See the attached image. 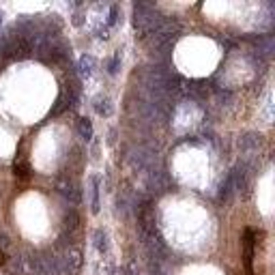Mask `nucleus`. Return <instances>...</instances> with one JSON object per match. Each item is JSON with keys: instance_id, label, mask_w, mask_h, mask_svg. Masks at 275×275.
Instances as JSON below:
<instances>
[{"instance_id": "nucleus-1", "label": "nucleus", "mask_w": 275, "mask_h": 275, "mask_svg": "<svg viewBox=\"0 0 275 275\" xmlns=\"http://www.w3.org/2000/svg\"><path fill=\"white\" fill-rule=\"evenodd\" d=\"M178 37H181V24L174 22V19H166L157 31L146 37V46L155 56H159L162 61H166L170 49L174 48V43H177Z\"/></svg>"}, {"instance_id": "nucleus-2", "label": "nucleus", "mask_w": 275, "mask_h": 275, "mask_svg": "<svg viewBox=\"0 0 275 275\" xmlns=\"http://www.w3.org/2000/svg\"><path fill=\"white\" fill-rule=\"evenodd\" d=\"M166 22V17L157 11V7L151 2H138L133 7V28L140 37L146 39L151 32L157 31L162 24Z\"/></svg>"}, {"instance_id": "nucleus-3", "label": "nucleus", "mask_w": 275, "mask_h": 275, "mask_svg": "<svg viewBox=\"0 0 275 275\" xmlns=\"http://www.w3.org/2000/svg\"><path fill=\"white\" fill-rule=\"evenodd\" d=\"M56 262H58V269H61L63 273L78 275L80 269H82V264H84V254L80 247H69L67 252L63 254V258H58Z\"/></svg>"}, {"instance_id": "nucleus-4", "label": "nucleus", "mask_w": 275, "mask_h": 275, "mask_svg": "<svg viewBox=\"0 0 275 275\" xmlns=\"http://www.w3.org/2000/svg\"><path fill=\"white\" fill-rule=\"evenodd\" d=\"M56 192L61 194L65 200H69L71 204H78L80 200H82V194H80L78 183L73 181V178H69L67 174H63V177L56 178Z\"/></svg>"}, {"instance_id": "nucleus-5", "label": "nucleus", "mask_w": 275, "mask_h": 275, "mask_svg": "<svg viewBox=\"0 0 275 275\" xmlns=\"http://www.w3.org/2000/svg\"><path fill=\"white\" fill-rule=\"evenodd\" d=\"M146 187H148V192H153V194L168 192V189H170V177L166 174V170H162V168H157V170L151 168V170H148Z\"/></svg>"}, {"instance_id": "nucleus-6", "label": "nucleus", "mask_w": 275, "mask_h": 275, "mask_svg": "<svg viewBox=\"0 0 275 275\" xmlns=\"http://www.w3.org/2000/svg\"><path fill=\"white\" fill-rule=\"evenodd\" d=\"M32 271L34 275H58L61 269H58V262L54 256H34L32 260Z\"/></svg>"}, {"instance_id": "nucleus-7", "label": "nucleus", "mask_w": 275, "mask_h": 275, "mask_svg": "<svg viewBox=\"0 0 275 275\" xmlns=\"http://www.w3.org/2000/svg\"><path fill=\"white\" fill-rule=\"evenodd\" d=\"M260 144H262V140H260L258 133H245L243 138H239V148H241V153H245V155L256 153L260 148Z\"/></svg>"}, {"instance_id": "nucleus-8", "label": "nucleus", "mask_w": 275, "mask_h": 275, "mask_svg": "<svg viewBox=\"0 0 275 275\" xmlns=\"http://www.w3.org/2000/svg\"><path fill=\"white\" fill-rule=\"evenodd\" d=\"M95 67H97V61H95L91 54H84V56L80 58V63H78V73H80V78H82V80H88V78L93 76Z\"/></svg>"}, {"instance_id": "nucleus-9", "label": "nucleus", "mask_w": 275, "mask_h": 275, "mask_svg": "<svg viewBox=\"0 0 275 275\" xmlns=\"http://www.w3.org/2000/svg\"><path fill=\"white\" fill-rule=\"evenodd\" d=\"M93 108L99 116H112V101H110V97H106V95H97L93 99Z\"/></svg>"}, {"instance_id": "nucleus-10", "label": "nucleus", "mask_w": 275, "mask_h": 275, "mask_svg": "<svg viewBox=\"0 0 275 275\" xmlns=\"http://www.w3.org/2000/svg\"><path fill=\"white\" fill-rule=\"evenodd\" d=\"M249 41L256 43V48H258V52H260V54H267V56H271L273 46H275L271 34H264V37H249Z\"/></svg>"}, {"instance_id": "nucleus-11", "label": "nucleus", "mask_w": 275, "mask_h": 275, "mask_svg": "<svg viewBox=\"0 0 275 275\" xmlns=\"http://www.w3.org/2000/svg\"><path fill=\"white\" fill-rule=\"evenodd\" d=\"M99 177L95 174V177H91V211L93 215H97L99 211H101V204H99Z\"/></svg>"}, {"instance_id": "nucleus-12", "label": "nucleus", "mask_w": 275, "mask_h": 275, "mask_svg": "<svg viewBox=\"0 0 275 275\" xmlns=\"http://www.w3.org/2000/svg\"><path fill=\"white\" fill-rule=\"evenodd\" d=\"M76 129H78L80 138H84V140H86V142H88V140L93 138V123H91V118H86V116L78 118V125H76Z\"/></svg>"}, {"instance_id": "nucleus-13", "label": "nucleus", "mask_w": 275, "mask_h": 275, "mask_svg": "<svg viewBox=\"0 0 275 275\" xmlns=\"http://www.w3.org/2000/svg\"><path fill=\"white\" fill-rule=\"evenodd\" d=\"M252 245H254V232L252 230H247L245 232V264H247V273H252V256H254V249H252Z\"/></svg>"}, {"instance_id": "nucleus-14", "label": "nucleus", "mask_w": 275, "mask_h": 275, "mask_svg": "<svg viewBox=\"0 0 275 275\" xmlns=\"http://www.w3.org/2000/svg\"><path fill=\"white\" fill-rule=\"evenodd\" d=\"M95 249L97 252H108V234H106V230H101V228H97L95 230Z\"/></svg>"}, {"instance_id": "nucleus-15", "label": "nucleus", "mask_w": 275, "mask_h": 275, "mask_svg": "<svg viewBox=\"0 0 275 275\" xmlns=\"http://www.w3.org/2000/svg\"><path fill=\"white\" fill-rule=\"evenodd\" d=\"M13 170H16V177H19V178H28V174H31V166H28L22 157H17L16 162H13Z\"/></svg>"}, {"instance_id": "nucleus-16", "label": "nucleus", "mask_w": 275, "mask_h": 275, "mask_svg": "<svg viewBox=\"0 0 275 275\" xmlns=\"http://www.w3.org/2000/svg\"><path fill=\"white\" fill-rule=\"evenodd\" d=\"M78 213L76 211H69V213H65V226L69 228V232H71V230H76L78 228Z\"/></svg>"}, {"instance_id": "nucleus-17", "label": "nucleus", "mask_w": 275, "mask_h": 275, "mask_svg": "<svg viewBox=\"0 0 275 275\" xmlns=\"http://www.w3.org/2000/svg\"><path fill=\"white\" fill-rule=\"evenodd\" d=\"M69 108V103H67V99H65L63 97V95H61V97H58L56 99V106H54L52 110H49V116H58V114H61L63 112V110H67Z\"/></svg>"}, {"instance_id": "nucleus-18", "label": "nucleus", "mask_w": 275, "mask_h": 275, "mask_svg": "<svg viewBox=\"0 0 275 275\" xmlns=\"http://www.w3.org/2000/svg\"><path fill=\"white\" fill-rule=\"evenodd\" d=\"M118 67H121V52L114 54L112 61L108 63V71H110V76H116V73H118Z\"/></svg>"}, {"instance_id": "nucleus-19", "label": "nucleus", "mask_w": 275, "mask_h": 275, "mask_svg": "<svg viewBox=\"0 0 275 275\" xmlns=\"http://www.w3.org/2000/svg\"><path fill=\"white\" fill-rule=\"evenodd\" d=\"M118 22V4H112L110 7V16H108V26H114Z\"/></svg>"}, {"instance_id": "nucleus-20", "label": "nucleus", "mask_w": 275, "mask_h": 275, "mask_svg": "<svg viewBox=\"0 0 275 275\" xmlns=\"http://www.w3.org/2000/svg\"><path fill=\"white\" fill-rule=\"evenodd\" d=\"M73 24H76V26H80V24H82V13H76V17H73Z\"/></svg>"}, {"instance_id": "nucleus-21", "label": "nucleus", "mask_w": 275, "mask_h": 275, "mask_svg": "<svg viewBox=\"0 0 275 275\" xmlns=\"http://www.w3.org/2000/svg\"><path fill=\"white\" fill-rule=\"evenodd\" d=\"M2 24H4V16L0 13V28H2Z\"/></svg>"}]
</instances>
